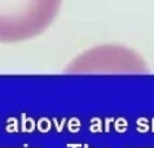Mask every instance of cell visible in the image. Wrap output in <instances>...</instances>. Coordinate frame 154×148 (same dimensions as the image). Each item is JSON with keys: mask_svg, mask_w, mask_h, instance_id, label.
<instances>
[{"mask_svg": "<svg viewBox=\"0 0 154 148\" xmlns=\"http://www.w3.org/2000/svg\"><path fill=\"white\" fill-rule=\"evenodd\" d=\"M67 127L71 133H76L80 130V121H78L76 118H71L69 121V125H67Z\"/></svg>", "mask_w": 154, "mask_h": 148, "instance_id": "obj_5", "label": "cell"}, {"mask_svg": "<svg viewBox=\"0 0 154 148\" xmlns=\"http://www.w3.org/2000/svg\"><path fill=\"white\" fill-rule=\"evenodd\" d=\"M49 129H51V121L48 118L43 117V118L38 121V130H39V131L47 133V131H49Z\"/></svg>", "mask_w": 154, "mask_h": 148, "instance_id": "obj_3", "label": "cell"}, {"mask_svg": "<svg viewBox=\"0 0 154 148\" xmlns=\"http://www.w3.org/2000/svg\"><path fill=\"white\" fill-rule=\"evenodd\" d=\"M23 148H29V146H27V144H25V146H23Z\"/></svg>", "mask_w": 154, "mask_h": 148, "instance_id": "obj_8", "label": "cell"}, {"mask_svg": "<svg viewBox=\"0 0 154 148\" xmlns=\"http://www.w3.org/2000/svg\"><path fill=\"white\" fill-rule=\"evenodd\" d=\"M7 122L13 124V125H7V126H5V130H7L8 133H16V131H18V121H17L14 117L9 118V120L7 121Z\"/></svg>", "mask_w": 154, "mask_h": 148, "instance_id": "obj_4", "label": "cell"}, {"mask_svg": "<svg viewBox=\"0 0 154 148\" xmlns=\"http://www.w3.org/2000/svg\"><path fill=\"white\" fill-rule=\"evenodd\" d=\"M34 129H35V122L31 120V118H27L26 114L22 113V129H21V131L22 133H32Z\"/></svg>", "mask_w": 154, "mask_h": 148, "instance_id": "obj_2", "label": "cell"}, {"mask_svg": "<svg viewBox=\"0 0 154 148\" xmlns=\"http://www.w3.org/2000/svg\"><path fill=\"white\" fill-rule=\"evenodd\" d=\"M66 147H67V148H79L80 146H79V144H67Z\"/></svg>", "mask_w": 154, "mask_h": 148, "instance_id": "obj_7", "label": "cell"}, {"mask_svg": "<svg viewBox=\"0 0 154 148\" xmlns=\"http://www.w3.org/2000/svg\"><path fill=\"white\" fill-rule=\"evenodd\" d=\"M61 0H0V40H21L42 33Z\"/></svg>", "mask_w": 154, "mask_h": 148, "instance_id": "obj_1", "label": "cell"}, {"mask_svg": "<svg viewBox=\"0 0 154 148\" xmlns=\"http://www.w3.org/2000/svg\"><path fill=\"white\" fill-rule=\"evenodd\" d=\"M53 122L56 124V129H57V131H58V133H61V131H62V129H63V124L66 122V118H63V120H62L61 125H57V122H56V121H54V120H53Z\"/></svg>", "mask_w": 154, "mask_h": 148, "instance_id": "obj_6", "label": "cell"}]
</instances>
